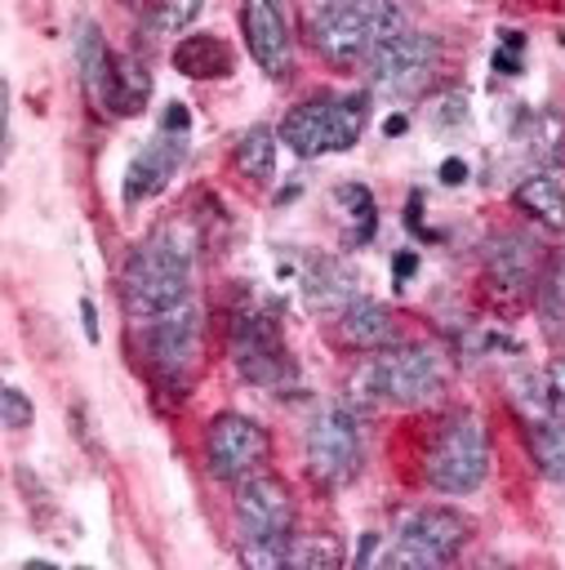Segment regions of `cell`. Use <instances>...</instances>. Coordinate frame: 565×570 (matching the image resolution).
<instances>
[{
  "label": "cell",
  "mask_w": 565,
  "mask_h": 570,
  "mask_svg": "<svg viewBox=\"0 0 565 570\" xmlns=\"http://www.w3.org/2000/svg\"><path fill=\"white\" fill-rule=\"evenodd\" d=\"M409 27L400 0H311L307 9V31L311 45L334 62V67H351V62H369V53L400 36Z\"/></svg>",
  "instance_id": "6da1fadb"
},
{
  "label": "cell",
  "mask_w": 565,
  "mask_h": 570,
  "mask_svg": "<svg viewBox=\"0 0 565 570\" xmlns=\"http://www.w3.org/2000/svg\"><path fill=\"white\" fill-rule=\"evenodd\" d=\"M191 289V236L174 223L151 232L125 263V303L138 316H160L187 303Z\"/></svg>",
  "instance_id": "7a4b0ae2"
},
{
  "label": "cell",
  "mask_w": 565,
  "mask_h": 570,
  "mask_svg": "<svg viewBox=\"0 0 565 570\" xmlns=\"http://www.w3.org/2000/svg\"><path fill=\"white\" fill-rule=\"evenodd\" d=\"M360 396L369 401H387V405H423L445 387V365L432 347L418 343H400V347H378V356H369L356 370L351 383Z\"/></svg>",
  "instance_id": "3957f363"
},
{
  "label": "cell",
  "mask_w": 565,
  "mask_h": 570,
  "mask_svg": "<svg viewBox=\"0 0 565 570\" xmlns=\"http://www.w3.org/2000/svg\"><path fill=\"white\" fill-rule=\"evenodd\" d=\"M360 129H365V94H320V98L298 102L285 116L280 138L289 142L294 156L311 160V156L356 147Z\"/></svg>",
  "instance_id": "277c9868"
},
{
  "label": "cell",
  "mask_w": 565,
  "mask_h": 570,
  "mask_svg": "<svg viewBox=\"0 0 565 570\" xmlns=\"http://www.w3.org/2000/svg\"><path fill=\"white\" fill-rule=\"evenodd\" d=\"M489 472V441L476 414H449L427 445V481L445 494H472Z\"/></svg>",
  "instance_id": "5b68a950"
},
{
  "label": "cell",
  "mask_w": 565,
  "mask_h": 570,
  "mask_svg": "<svg viewBox=\"0 0 565 570\" xmlns=\"http://www.w3.org/2000/svg\"><path fill=\"white\" fill-rule=\"evenodd\" d=\"M440 67V45L436 36L427 31H414L405 27L400 36L383 40L374 53H369V85L383 89V94H418Z\"/></svg>",
  "instance_id": "8992f818"
},
{
  "label": "cell",
  "mask_w": 565,
  "mask_h": 570,
  "mask_svg": "<svg viewBox=\"0 0 565 570\" xmlns=\"http://www.w3.org/2000/svg\"><path fill=\"white\" fill-rule=\"evenodd\" d=\"M360 468V428L343 405H325L307 428V472L320 485H347Z\"/></svg>",
  "instance_id": "52a82bcc"
},
{
  "label": "cell",
  "mask_w": 565,
  "mask_h": 570,
  "mask_svg": "<svg viewBox=\"0 0 565 570\" xmlns=\"http://www.w3.org/2000/svg\"><path fill=\"white\" fill-rule=\"evenodd\" d=\"M467 539V521L449 508H418L405 517L396 548L387 552L391 566H445Z\"/></svg>",
  "instance_id": "ba28073f"
},
{
  "label": "cell",
  "mask_w": 565,
  "mask_h": 570,
  "mask_svg": "<svg viewBox=\"0 0 565 570\" xmlns=\"http://www.w3.org/2000/svg\"><path fill=\"white\" fill-rule=\"evenodd\" d=\"M236 521H240V539L245 543L289 539L294 499H289L285 481L271 476V472H249L245 481H236Z\"/></svg>",
  "instance_id": "9c48e42d"
},
{
  "label": "cell",
  "mask_w": 565,
  "mask_h": 570,
  "mask_svg": "<svg viewBox=\"0 0 565 570\" xmlns=\"http://www.w3.org/2000/svg\"><path fill=\"white\" fill-rule=\"evenodd\" d=\"M271 454L267 432L245 414H218L209 423V472L218 481H245Z\"/></svg>",
  "instance_id": "30bf717a"
},
{
  "label": "cell",
  "mask_w": 565,
  "mask_h": 570,
  "mask_svg": "<svg viewBox=\"0 0 565 570\" xmlns=\"http://www.w3.org/2000/svg\"><path fill=\"white\" fill-rule=\"evenodd\" d=\"M147 352H151V365L169 383H187V374L200 361V316H196V307L182 303L174 312H160L156 325L147 330Z\"/></svg>",
  "instance_id": "8fae6325"
},
{
  "label": "cell",
  "mask_w": 565,
  "mask_h": 570,
  "mask_svg": "<svg viewBox=\"0 0 565 570\" xmlns=\"http://www.w3.org/2000/svg\"><path fill=\"white\" fill-rule=\"evenodd\" d=\"M240 27H245V45H249L254 62L267 76H285L289 53H294L285 0H240Z\"/></svg>",
  "instance_id": "7c38bea8"
},
{
  "label": "cell",
  "mask_w": 565,
  "mask_h": 570,
  "mask_svg": "<svg viewBox=\"0 0 565 570\" xmlns=\"http://www.w3.org/2000/svg\"><path fill=\"white\" fill-rule=\"evenodd\" d=\"M182 156H187V129L165 125L156 138H147V147L129 160V174H125V205H138V200L165 191V183L174 178V169L182 165Z\"/></svg>",
  "instance_id": "4fadbf2b"
},
{
  "label": "cell",
  "mask_w": 565,
  "mask_h": 570,
  "mask_svg": "<svg viewBox=\"0 0 565 570\" xmlns=\"http://www.w3.org/2000/svg\"><path fill=\"white\" fill-rule=\"evenodd\" d=\"M231 356H236L240 374L254 379V383H271L285 370V347H280L271 321L254 316V312H240L231 321Z\"/></svg>",
  "instance_id": "5bb4252c"
},
{
  "label": "cell",
  "mask_w": 565,
  "mask_h": 570,
  "mask_svg": "<svg viewBox=\"0 0 565 570\" xmlns=\"http://www.w3.org/2000/svg\"><path fill=\"white\" fill-rule=\"evenodd\" d=\"M76 62H80V80H85L89 102L98 111L120 116V58H111V49L93 22H80V31H76Z\"/></svg>",
  "instance_id": "9a60e30c"
},
{
  "label": "cell",
  "mask_w": 565,
  "mask_h": 570,
  "mask_svg": "<svg viewBox=\"0 0 565 570\" xmlns=\"http://www.w3.org/2000/svg\"><path fill=\"white\" fill-rule=\"evenodd\" d=\"M338 338L347 347H365V352H378V347H391L396 338V321L383 303L374 298H351L343 312H338Z\"/></svg>",
  "instance_id": "2e32d148"
},
{
  "label": "cell",
  "mask_w": 565,
  "mask_h": 570,
  "mask_svg": "<svg viewBox=\"0 0 565 570\" xmlns=\"http://www.w3.org/2000/svg\"><path fill=\"white\" fill-rule=\"evenodd\" d=\"M356 298V272L343 258H320L303 276V303L311 312H343Z\"/></svg>",
  "instance_id": "e0dca14e"
},
{
  "label": "cell",
  "mask_w": 565,
  "mask_h": 570,
  "mask_svg": "<svg viewBox=\"0 0 565 570\" xmlns=\"http://www.w3.org/2000/svg\"><path fill=\"white\" fill-rule=\"evenodd\" d=\"M174 67L191 80H209V76H227L231 71V49L222 45V36L214 31H191L174 45Z\"/></svg>",
  "instance_id": "ac0fdd59"
},
{
  "label": "cell",
  "mask_w": 565,
  "mask_h": 570,
  "mask_svg": "<svg viewBox=\"0 0 565 570\" xmlns=\"http://www.w3.org/2000/svg\"><path fill=\"white\" fill-rule=\"evenodd\" d=\"M512 205L521 214H529L534 223L552 227V232H565V187L552 178V174H529L516 183L512 191Z\"/></svg>",
  "instance_id": "d6986e66"
},
{
  "label": "cell",
  "mask_w": 565,
  "mask_h": 570,
  "mask_svg": "<svg viewBox=\"0 0 565 570\" xmlns=\"http://www.w3.org/2000/svg\"><path fill=\"white\" fill-rule=\"evenodd\" d=\"M529 450H534V463L547 481L565 485V419H538L534 432H529Z\"/></svg>",
  "instance_id": "ffe728a7"
},
{
  "label": "cell",
  "mask_w": 565,
  "mask_h": 570,
  "mask_svg": "<svg viewBox=\"0 0 565 570\" xmlns=\"http://www.w3.org/2000/svg\"><path fill=\"white\" fill-rule=\"evenodd\" d=\"M236 165H240L245 178H258V183L271 178V165H276V134H271L267 125L245 129L240 142H236Z\"/></svg>",
  "instance_id": "44dd1931"
},
{
  "label": "cell",
  "mask_w": 565,
  "mask_h": 570,
  "mask_svg": "<svg viewBox=\"0 0 565 570\" xmlns=\"http://www.w3.org/2000/svg\"><path fill=\"white\" fill-rule=\"evenodd\" d=\"M538 316H543V334H547L556 347H565V258H561V267L552 272L543 298H538Z\"/></svg>",
  "instance_id": "7402d4cb"
},
{
  "label": "cell",
  "mask_w": 565,
  "mask_h": 570,
  "mask_svg": "<svg viewBox=\"0 0 565 570\" xmlns=\"http://www.w3.org/2000/svg\"><path fill=\"white\" fill-rule=\"evenodd\" d=\"M147 94H151V76H147V67L133 62V58H120V116L142 111Z\"/></svg>",
  "instance_id": "603a6c76"
},
{
  "label": "cell",
  "mask_w": 565,
  "mask_h": 570,
  "mask_svg": "<svg viewBox=\"0 0 565 570\" xmlns=\"http://www.w3.org/2000/svg\"><path fill=\"white\" fill-rule=\"evenodd\" d=\"M343 548L334 539H289L285 566H338Z\"/></svg>",
  "instance_id": "cb8c5ba5"
},
{
  "label": "cell",
  "mask_w": 565,
  "mask_h": 570,
  "mask_svg": "<svg viewBox=\"0 0 565 570\" xmlns=\"http://www.w3.org/2000/svg\"><path fill=\"white\" fill-rule=\"evenodd\" d=\"M512 396H516V405L525 414H534V423L547 419V410H552V387H543L538 374H516L512 379Z\"/></svg>",
  "instance_id": "d4e9b609"
},
{
  "label": "cell",
  "mask_w": 565,
  "mask_h": 570,
  "mask_svg": "<svg viewBox=\"0 0 565 570\" xmlns=\"http://www.w3.org/2000/svg\"><path fill=\"white\" fill-rule=\"evenodd\" d=\"M200 9H205V0H160L156 27H160V31H182Z\"/></svg>",
  "instance_id": "484cf974"
},
{
  "label": "cell",
  "mask_w": 565,
  "mask_h": 570,
  "mask_svg": "<svg viewBox=\"0 0 565 570\" xmlns=\"http://www.w3.org/2000/svg\"><path fill=\"white\" fill-rule=\"evenodd\" d=\"M0 414H4V428H31V401L18 392V387H4L0 392Z\"/></svg>",
  "instance_id": "4316f807"
},
{
  "label": "cell",
  "mask_w": 565,
  "mask_h": 570,
  "mask_svg": "<svg viewBox=\"0 0 565 570\" xmlns=\"http://www.w3.org/2000/svg\"><path fill=\"white\" fill-rule=\"evenodd\" d=\"M547 387H552V405L565 410V361H552V370H547Z\"/></svg>",
  "instance_id": "83f0119b"
},
{
  "label": "cell",
  "mask_w": 565,
  "mask_h": 570,
  "mask_svg": "<svg viewBox=\"0 0 565 570\" xmlns=\"http://www.w3.org/2000/svg\"><path fill=\"white\" fill-rule=\"evenodd\" d=\"M516 45H521V40H516V36H507V49H498V53H494V67H498L503 76H516V67H521V62H516V53H512Z\"/></svg>",
  "instance_id": "f1b7e54d"
},
{
  "label": "cell",
  "mask_w": 565,
  "mask_h": 570,
  "mask_svg": "<svg viewBox=\"0 0 565 570\" xmlns=\"http://www.w3.org/2000/svg\"><path fill=\"white\" fill-rule=\"evenodd\" d=\"M440 178H445V183H463V178H467V165H463V160H454V156H449V160H445V165H440Z\"/></svg>",
  "instance_id": "f546056e"
},
{
  "label": "cell",
  "mask_w": 565,
  "mask_h": 570,
  "mask_svg": "<svg viewBox=\"0 0 565 570\" xmlns=\"http://www.w3.org/2000/svg\"><path fill=\"white\" fill-rule=\"evenodd\" d=\"M80 316H85V338L93 343V338H98V325H93V303H80Z\"/></svg>",
  "instance_id": "4dcf8cb0"
},
{
  "label": "cell",
  "mask_w": 565,
  "mask_h": 570,
  "mask_svg": "<svg viewBox=\"0 0 565 570\" xmlns=\"http://www.w3.org/2000/svg\"><path fill=\"white\" fill-rule=\"evenodd\" d=\"M409 272H414V254H400L396 258V276H409Z\"/></svg>",
  "instance_id": "1f68e13d"
}]
</instances>
